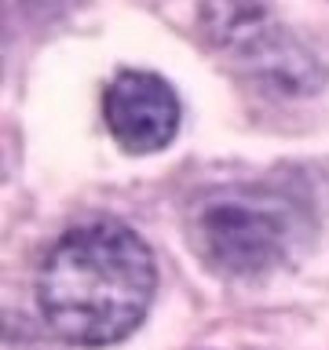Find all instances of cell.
<instances>
[{
  "label": "cell",
  "mask_w": 329,
  "mask_h": 350,
  "mask_svg": "<svg viewBox=\"0 0 329 350\" xmlns=\"http://www.w3.org/2000/svg\"><path fill=\"white\" fill-rule=\"evenodd\" d=\"M194 252L227 278H252L285 256L289 230L274 204L245 193H219L194 212Z\"/></svg>",
  "instance_id": "2"
},
{
  "label": "cell",
  "mask_w": 329,
  "mask_h": 350,
  "mask_svg": "<svg viewBox=\"0 0 329 350\" xmlns=\"http://www.w3.org/2000/svg\"><path fill=\"white\" fill-rule=\"evenodd\" d=\"M158 288V267L136 230L121 223L77 226L48 252L37 299L66 343L110 347L143 325Z\"/></svg>",
  "instance_id": "1"
},
{
  "label": "cell",
  "mask_w": 329,
  "mask_h": 350,
  "mask_svg": "<svg viewBox=\"0 0 329 350\" xmlns=\"http://www.w3.org/2000/svg\"><path fill=\"white\" fill-rule=\"evenodd\" d=\"M103 117L125 153H158L180 131V98L147 70H125L103 95Z\"/></svg>",
  "instance_id": "3"
},
{
  "label": "cell",
  "mask_w": 329,
  "mask_h": 350,
  "mask_svg": "<svg viewBox=\"0 0 329 350\" xmlns=\"http://www.w3.org/2000/svg\"><path fill=\"white\" fill-rule=\"evenodd\" d=\"M197 22L216 48L234 55H249L267 33L278 29L267 0H202Z\"/></svg>",
  "instance_id": "5"
},
{
  "label": "cell",
  "mask_w": 329,
  "mask_h": 350,
  "mask_svg": "<svg viewBox=\"0 0 329 350\" xmlns=\"http://www.w3.org/2000/svg\"><path fill=\"white\" fill-rule=\"evenodd\" d=\"M241 59L260 73L263 84L278 88L285 95H311L326 81V70L315 62V55L282 29L267 33V37H263L249 55H241Z\"/></svg>",
  "instance_id": "4"
}]
</instances>
